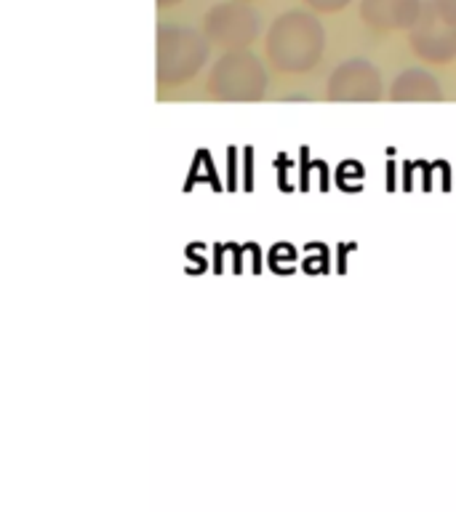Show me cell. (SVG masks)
I'll return each instance as SVG.
<instances>
[{"label": "cell", "mask_w": 456, "mask_h": 512, "mask_svg": "<svg viewBox=\"0 0 456 512\" xmlns=\"http://www.w3.org/2000/svg\"><path fill=\"white\" fill-rule=\"evenodd\" d=\"M326 48L323 24L310 11H286L267 32V56L280 72H310Z\"/></svg>", "instance_id": "cell-1"}, {"label": "cell", "mask_w": 456, "mask_h": 512, "mask_svg": "<svg viewBox=\"0 0 456 512\" xmlns=\"http://www.w3.org/2000/svg\"><path fill=\"white\" fill-rule=\"evenodd\" d=\"M206 35L182 24H160L158 27V83L160 86H182L203 70L208 62Z\"/></svg>", "instance_id": "cell-2"}, {"label": "cell", "mask_w": 456, "mask_h": 512, "mask_svg": "<svg viewBox=\"0 0 456 512\" xmlns=\"http://www.w3.org/2000/svg\"><path fill=\"white\" fill-rule=\"evenodd\" d=\"M267 91V72L248 48H232L208 75V94L222 102H256Z\"/></svg>", "instance_id": "cell-3"}, {"label": "cell", "mask_w": 456, "mask_h": 512, "mask_svg": "<svg viewBox=\"0 0 456 512\" xmlns=\"http://www.w3.org/2000/svg\"><path fill=\"white\" fill-rule=\"evenodd\" d=\"M203 32L214 46L248 48L262 32V16L248 0H224L208 8L203 19Z\"/></svg>", "instance_id": "cell-4"}, {"label": "cell", "mask_w": 456, "mask_h": 512, "mask_svg": "<svg viewBox=\"0 0 456 512\" xmlns=\"http://www.w3.org/2000/svg\"><path fill=\"white\" fill-rule=\"evenodd\" d=\"M408 43L424 62H451L456 56V24L448 22L430 0V3H424L422 14L408 30Z\"/></svg>", "instance_id": "cell-5"}, {"label": "cell", "mask_w": 456, "mask_h": 512, "mask_svg": "<svg viewBox=\"0 0 456 512\" xmlns=\"http://www.w3.org/2000/svg\"><path fill=\"white\" fill-rule=\"evenodd\" d=\"M382 96V75L366 59L339 64L328 78L331 102H374Z\"/></svg>", "instance_id": "cell-6"}, {"label": "cell", "mask_w": 456, "mask_h": 512, "mask_svg": "<svg viewBox=\"0 0 456 512\" xmlns=\"http://www.w3.org/2000/svg\"><path fill=\"white\" fill-rule=\"evenodd\" d=\"M422 6V0H360V16L374 30H411Z\"/></svg>", "instance_id": "cell-7"}, {"label": "cell", "mask_w": 456, "mask_h": 512, "mask_svg": "<svg viewBox=\"0 0 456 512\" xmlns=\"http://www.w3.org/2000/svg\"><path fill=\"white\" fill-rule=\"evenodd\" d=\"M440 96L443 91H440L438 80L427 70L400 72L390 88V99L395 102H435Z\"/></svg>", "instance_id": "cell-8"}, {"label": "cell", "mask_w": 456, "mask_h": 512, "mask_svg": "<svg viewBox=\"0 0 456 512\" xmlns=\"http://www.w3.org/2000/svg\"><path fill=\"white\" fill-rule=\"evenodd\" d=\"M315 11H323V14H334V11H342V8L350 6V0H307Z\"/></svg>", "instance_id": "cell-9"}, {"label": "cell", "mask_w": 456, "mask_h": 512, "mask_svg": "<svg viewBox=\"0 0 456 512\" xmlns=\"http://www.w3.org/2000/svg\"><path fill=\"white\" fill-rule=\"evenodd\" d=\"M435 3V8H438L440 14L446 16L448 22L456 24V0H432Z\"/></svg>", "instance_id": "cell-10"}, {"label": "cell", "mask_w": 456, "mask_h": 512, "mask_svg": "<svg viewBox=\"0 0 456 512\" xmlns=\"http://www.w3.org/2000/svg\"><path fill=\"white\" fill-rule=\"evenodd\" d=\"M182 0H158V6L160 8H168V6H179Z\"/></svg>", "instance_id": "cell-11"}]
</instances>
